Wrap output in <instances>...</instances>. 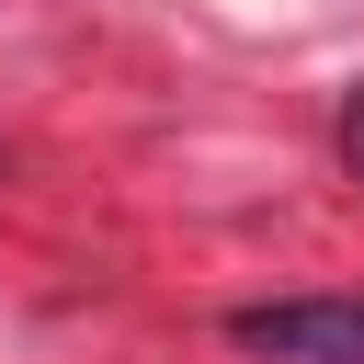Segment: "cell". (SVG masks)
<instances>
[{
  "label": "cell",
  "mask_w": 364,
  "mask_h": 364,
  "mask_svg": "<svg viewBox=\"0 0 364 364\" xmlns=\"http://www.w3.org/2000/svg\"><path fill=\"white\" fill-rule=\"evenodd\" d=\"M228 341L262 364H364V296H273V307H239Z\"/></svg>",
  "instance_id": "6da1fadb"
},
{
  "label": "cell",
  "mask_w": 364,
  "mask_h": 364,
  "mask_svg": "<svg viewBox=\"0 0 364 364\" xmlns=\"http://www.w3.org/2000/svg\"><path fill=\"white\" fill-rule=\"evenodd\" d=\"M341 159H353V182H364V91L341 102Z\"/></svg>",
  "instance_id": "7a4b0ae2"
}]
</instances>
